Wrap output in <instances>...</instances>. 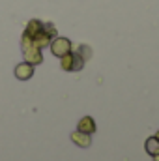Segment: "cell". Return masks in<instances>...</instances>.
<instances>
[{"label":"cell","mask_w":159,"mask_h":161,"mask_svg":"<svg viewBox=\"0 0 159 161\" xmlns=\"http://www.w3.org/2000/svg\"><path fill=\"white\" fill-rule=\"evenodd\" d=\"M52 38H56V28H54L51 23H43V25H41V30L38 34H34L30 40H32V43H34L38 49H43V47H49V43H51Z\"/></svg>","instance_id":"2"},{"label":"cell","mask_w":159,"mask_h":161,"mask_svg":"<svg viewBox=\"0 0 159 161\" xmlns=\"http://www.w3.org/2000/svg\"><path fill=\"white\" fill-rule=\"evenodd\" d=\"M154 161H159V152L156 154V156H154Z\"/></svg>","instance_id":"9"},{"label":"cell","mask_w":159,"mask_h":161,"mask_svg":"<svg viewBox=\"0 0 159 161\" xmlns=\"http://www.w3.org/2000/svg\"><path fill=\"white\" fill-rule=\"evenodd\" d=\"M156 139H157V141H159V131H157V135H156Z\"/></svg>","instance_id":"10"},{"label":"cell","mask_w":159,"mask_h":161,"mask_svg":"<svg viewBox=\"0 0 159 161\" xmlns=\"http://www.w3.org/2000/svg\"><path fill=\"white\" fill-rule=\"evenodd\" d=\"M21 47H23V54H25V62L36 66V64H41L43 62V56H41V49H38L32 40L28 36L23 34V40H21Z\"/></svg>","instance_id":"1"},{"label":"cell","mask_w":159,"mask_h":161,"mask_svg":"<svg viewBox=\"0 0 159 161\" xmlns=\"http://www.w3.org/2000/svg\"><path fill=\"white\" fill-rule=\"evenodd\" d=\"M71 141L77 144V146H80V148H88L90 144H92V137L88 135V133H82V131H75V133H71Z\"/></svg>","instance_id":"6"},{"label":"cell","mask_w":159,"mask_h":161,"mask_svg":"<svg viewBox=\"0 0 159 161\" xmlns=\"http://www.w3.org/2000/svg\"><path fill=\"white\" fill-rule=\"evenodd\" d=\"M49 47H51V51H52L54 56L62 58L64 54H68L71 51V41L68 40V38H54L49 43Z\"/></svg>","instance_id":"4"},{"label":"cell","mask_w":159,"mask_h":161,"mask_svg":"<svg viewBox=\"0 0 159 161\" xmlns=\"http://www.w3.org/2000/svg\"><path fill=\"white\" fill-rule=\"evenodd\" d=\"M77 129H79V131H82V133L92 135V133L96 131V122H94V118H92V116H84V118H80V120H79Z\"/></svg>","instance_id":"7"},{"label":"cell","mask_w":159,"mask_h":161,"mask_svg":"<svg viewBox=\"0 0 159 161\" xmlns=\"http://www.w3.org/2000/svg\"><path fill=\"white\" fill-rule=\"evenodd\" d=\"M144 148H146V152H148L150 156H156L159 152V141L156 137H148L146 142H144Z\"/></svg>","instance_id":"8"},{"label":"cell","mask_w":159,"mask_h":161,"mask_svg":"<svg viewBox=\"0 0 159 161\" xmlns=\"http://www.w3.org/2000/svg\"><path fill=\"white\" fill-rule=\"evenodd\" d=\"M34 75V66L28 64V62H21L17 68H15V77L19 80H28Z\"/></svg>","instance_id":"5"},{"label":"cell","mask_w":159,"mask_h":161,"mask_svg":"<svg viewBox=\"0 0 159 161\" xmlns=\"http://www.w3.org/2000/svg\"><path fill=\"white\" fill-rule=\"evenodd\" d=\"M60 66H62V69H66V71H80L82 69V66H84V58L80 56L79 53H68V54H64L62 58H60Z\"/></svg>","instance_id":"3"}]
</instances>
